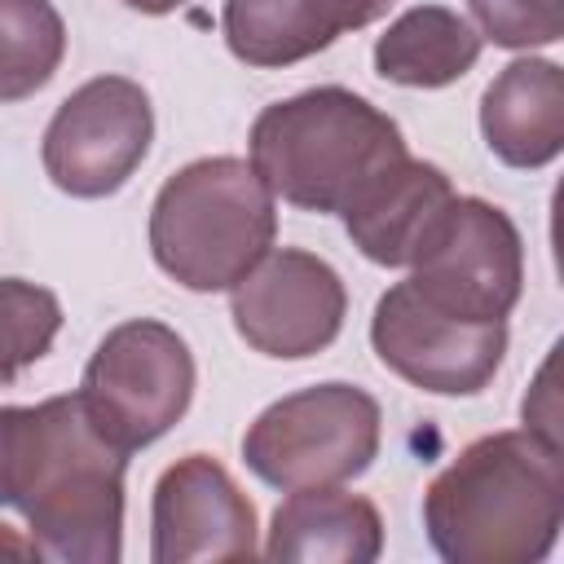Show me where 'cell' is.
<instances>
[{
  "mask_svg": "<svg viewBox=\"0 0 564 564\" xmlns=\"http://www.w3.org/2000/svg\"><path fill=\"white\" fill-rule=\"evenodd\" d=\"M123 471L79 397L0 405V507L22 511L40 560L119 564L123 555Z\"/></svg>",
  "mask_w": 564,
  "mask_h": 564,
  "instance_id": "6da1fadb",
  "label": "cell"
},
{
  "mask_svg": "<svg viewBox=\"0 0 564 564\" xmlns=\"http://www.w3.org/2000/svg\"><path fill=\"white\" fill-rule=\"evenodd\" d=\"M564 520L560 445L529 427L489 432L454 454L423 494V529L449 564H538Z\"/></svg>",
  "mask_w": 564,
  "mask_h": 564,
  "instance_id": "7a4b0ae2",
  "label": "cell"
},
{
  "mask_svg": "<svg viewBox=\"0 0 564 564\" xmlns=\"http://www.w3.org/2000/svg\"><path fill=\"white\" fill-rule=\"evenodd\" d=\"M247 150L273 198L317 216H339L375 172L410 154L397 119L339 84L264 106Z\"/></svg>",
  "mask_w": 564,
  "mask_h": 564,
  "instance_id": "3957f363",
  "label": "cell"
},
{
  "mask_svg": "<svg viewBox=\"0 0 564 564\" xmlns=\"http://www.w3.org/2000/svg\"><path fill=\"white\" fill-rule=\"evenodd\" d=\"M278 234L269 185L247 159L207 154L163 181L150 207V256L185 291H229Z\"/></svg>",
  "mask_w": 564,
  "mask_h": 564,
  "instance_id": "277c9868",
  "label": "cell"
},
{
  "mask_svg": "<svg viewBox=\"0 0 564 564\" xmlns=\"http://www.w3.org/2000/svg\"><path fill=\"white\" fill-rule=\"evenodd\" d=\"M383 436L379 401L344 379L278 397L242 436V463L273 489H317L361 476Z\"/></svg>",
  "mask_w": 564,
  "mask_h": 564,
  "instance_id": "5b68a950",
  "label": "cell"
},
{
  "mask_svg": "<svg viewBox=\"0 0 564 564\" xmlns=\"http://www.w3.org/2000/svg\"><path fill=\"white\" fill-rule=\"evenodd\" d=\"M194 383L198 370L189 344L159 317H128L101 335L75 397L93 427L115 449L132 454L185 419Z\"/></svg>",
  "mask_w": 564,
  "mask_h": 564,
  "instance_id": "8992f818",
  "label": "cell"
},
{
  "mask_svg": "<svg viewBox=\"0 0 564 564\" xmlns=\"http://www.w3.org/2000/svg\"><path fill=\"white\" fill-rule=\"evenodd\" d=\"M405 282L449 317L507 322L524 291V242L516 220L489 198L454 194Z\"/></svg>",
  "mask_w": 564,
  "mask_h": 564,
  "instance_id": "52a82bcc",
  "label": "cell"
},
{
  "mask_svg": "<svg viewBox=\"0 0 564 564\" xmlns=\"http://www.w3.org/2000/svg\"><path fill=\"white\" fill-rule=\"evenodd\" d=\"M154 141L150 93L128 75L79 84L44 128V176L70 198H106L132 181Z\"/></svg>",
  "mask_w": 564,
  "mask_h": 564,
  "instance_id": "ba28073f",
  "label": "cell"
},
{
  "mask_svg": "<svg viewBox=\"0 0 564 564\" xmlns=\"http://www.w3.org/2000/svg\"><path fill=\"white\" fill-rule=\"evenodd\" d=\"M348 313V291L335 264L300 247H269L234 286L229 317L238 339L273 361L326 352Z\"/></svg>",
  "mask_w": 564,
  "mask_h": 564,
  "instance_id": "9c48e42d",
  "label": "cell"
},
{
  "mask_svg": "<svg viewBox=\"0 0 564 564\" xmlns=\"http://www.w3.org/2000/svg\"><path fill=\"white\" fill-rule=\"evenodd\" d=\"M375 357L436 397H476L507 357V322H463L432 308L410 282L379 295L370 317Z\"/></svg>",
  "mask_w": 564,
  "mask_h": 564,
  "instance_id": "30bf717a",
  "label": "cell"
},
{
  "mask_svg": "<svg viewBox=\"0 0 564 564\" xmlns=\"http://www.w3.org/2000/svg\"><path fill=\"white\" fill-rule=\"evenodd\" d=\"M256 507L212 454H185L154 480L150 560L198 564L256 555Z\"/></svg>",
  "mask_w": 564,
  "mask_h": 564,
  "instance_id": "8fae6325",
  "label": "cell"
},
{
  "mask_svg": "<svg viewBox=\"0 0 564 564\" xmlns=\"http://www.w3.org/2000/svg\"><path fill=\"white\" fill-rule=\"evenodd\" d=\"M454 203L449 176L427 159H392L339 212L352 247L383 269H410Z\"/></svg>",
  "mask_w": 564,
  "mask_h": 564,
  "instance_id": "7c38bea8",
  "label": "cell"
},
{
  "mask_svg": "<svg viewBox=\"0 0 564 564\" xmlns=\"http://www.w3.org/2000/svg\"><path fill=\"white\" fill-rule=\"evenodd\" d=\"M480 137L507 167L555 163L564 150V70L551 57L507 62L480 97Z\"/></svg>",
  "mask_w": 564,
  "mask_h": 564,
  "instance_id": "4fadbf2b",
  "label": "cell"
},
{
  "mask_svg": "<svg viewBox=\"0 0 564 564\" xmlns=\"http://www.w3.org/2000/svg\"><path fill=\"white\" fill-rule=\"evenodd\" d=\"M264 555L291 564H370L383 555L379 507L339 485L291 489L269 520Z\"/></svg>",
  "mask_w": 564,
  "mask_h": 564,
  "instance_id": "5bb4252c",
  "label": "cell"
},
{
  "mask_svg": "<svg viewBox=\"0 0 564 564\" xmlns=\"http://www.w3.org/2000/svg\"><path fill=\"white\" fill-rule=\"evenodd\" d=\"M220 31L238 62L278 70L330 48L348 22L339 0H225Z\"/></svg>",
  "mask_w": 564,
  "mask_h": 564,
  "instance_id": "9a60e30c",
  "label": "cell"
},
{
  "mask_svg": "<svg viewBox=\"0 0 564 564\" xmlns=\"http://www.w3.org/2000/svg\"><path fill=\"white\" fill-rule=\"evenodd\" d=\"M480 31L449 4H414L375 40V70L401 88H445L480 62Z\"/></svg>",
  "mask_w": 564,
  "mask_h": 564,
  "instance_id": "2e32d148",
  "label": "cell"
},
{
  "mask_svg": "<svg viewBox=\"0 0 564 564\" xmlns=\"http://www.w3.org/2000/svg\"><path fill=\"white\" fill-rule=\"evenodd\" d=\"M66 57V22L48 0H0V106L35 97Z\"/></svg>",
  "mask_w": 564,
  "mask_h": 564,
  "instance_id": "e0dca14e",
  "label": "cell"
},
{
  "mask_svg": "<svg viewBox=\"0 0 564 564\" xmlns=\"http://www.w3.org/2000/svg\"><path fill=\"white\" fill-rule=\"evenodd\" d=\"M62 330V304L48 286L0 278V388L35 366Z\"/></svg>",
  "mask_w": 564,
  "mask_h": 564,
  "instance_id": "ac0fdd59",
  "label": "cell"
},
{
  "mask_svg": "<svg viewBox=\"0 0 564 564\" xmlns=\"http://www.w3.org/2000/svg\"><path fill=\"white\" fill-rule=\"evenodd\" d=\"M480 40L498 48H546L560 40V0H467Z\"/></svg>",
  "mask_w": 564,
  "mask_h": 564,
  "instance_id": "d6986e66",
  "label": "cell"
},
{
  "mask_svg": "<svg viewBox=\"0 0 564 564\" xmlns=\"http://www.w3.org/2000/svg\"><path fill=\"white\" fill-rule=\"evenodd\" d=\"M551 370H555V357L542 361V370H538V379H533V388H529V397H524V427L538 432L542 441L560 445V405H555L560 397H555V388H551Z\"/></svg>",
  "mask_w": 564,
  "mask_h": 564,
  "instance_id": "ffe728a7",
  "label": "cell"
},
{
  "mask_svg": "<svg viewBox=\"0 0 564 564\" xmlns=\"http://www.w3.org/2000/svg\"><path fill=\"white\" fill-rule=\"evenodd\" d=\"M397 0H339V9H344V22H348V31H361V26H370V22H379L388 9H392Z\"/></svg>",
  "mask_w": 564,
  "mask_h": 564,
  "instance_id": "44dd1931",
  "label": "cell"
},
{
  "mask_svg": "<svg viewBox=\"0 0 564 564\" xmlns=\"http://www.w3.org/2000/svg\"><path fill=\"white\" fill-rule=\"evenodd\" d=\"M0 555H18V560H40L31 538H18L9 524H0Z\"/></svg>",
  "mask_w": 564,
  "mask_h": 564,
  "instance_id": "7402d4cb",
  "label": "cell"
},
{
  "mask_svg": "<svg viewBox=\"0 0 564 564\" xmlns=\"http://www.w3.org/2000/svg\"><path fill=\"white\" fill-rule=\"evenodd\" d=\"M128 9H137V13H150V18H159V13H172V9H181L185 0H123Z\"/></svg>",
  "mask_w": 564,
  "mask_h": 564,
  "instance_id": "603a6c76",
  "label": "cell"
}]
</instances>
